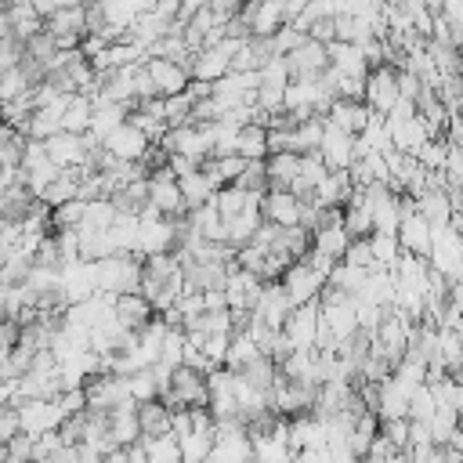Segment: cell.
<instances>
[{"mask_svg": "<svg viewBox=\"0 0 463 463\" xmlns=\"http://www.w3.org/2000/svg\"><path fill=\"white\" fill-rule=\"evenodd\" d=\"M148 72H152V83L159 90V98H174V94H184L192 87V72L170 58H152L148 61Z\"/></svg>", "mask_w": 463, "mask_h": 463, "instance_id": "16", "label": "cell"}, {"mask_svg": "<svg viewBox=\"0 0 463 463\" xmlns=\"http://www.w3.org/2000/svg\"><path fill=\"white\" fill-rule=\"evenodd\" d=\"M141 405L137 402H123L119 409L109 412V438L116 449H130L141 441Z\"/></svg>", "mask_w": 463, "mask_h": 463, "instance_id": "12", "label": "cell"}, {"mask_svg": "<svg viewBox=\"0 0 463 463\" xmlns=\"http://www.w3.org/2000/svg\"><path fill=\"white\" fill-rule=\"evenodd\" d=\"M22 434V416H18V409L14 405H0V441L7 445V441H14Z\"/></svg>", "mask_w": 463, "mask_h": 463, "instance_id": "51", "label": "cell"}, {"mask_svg": "<svg viewBox=\"0 0 463 463\" xmlns=\"http://www.w3.org/2000/svg\"><path fill=\"white\" fill-rule=\"evenodd\" d=\"M268 177H271V188L289 192L293 181L300 177V156L297 152H275V156H268Z\"/></svg>", "mask_w": 463, "mask_h": 463, "instance_id": "24", "label": "cell"}, {"mask_svg": "<svg viewBox=\"0 0 463 463\" xmlns=\"http://www.w3.org/2000/svg\"><path fill=\"white\" fill-rule=\"evenodd\" d=\"M282 25H286V7H282V0H260V4H257V14H253V22H250L253 36H275Z\"/></svg>", "mask_w": 463, "mask_h": 463, "instance_id": "28", "label": "cell"}, {"mask_svg": "<svg viewBox=\"0 0 463 463\" xmlns=\"http://www.w3.org/2000/svg\"><path fill=\"white\" fill-rule=\"evenodd\" d=\"M105 463H130V449H112L105 456Z\"/></svg>", "mask_w": 463, "mask_h": 463, "instance_id": "57", "label": "cell"}, {"mask_svg": "<svg viewBox=\"0 0 463 463\" xmlns=\"http://www.w3.org/2000/svg\"><path fill=\"white\" fill-rule=\"evenodd\" d=\"M137 445H145L148 463H184L181 456V441L174 434H159V438H141Z\"/></svg>", "mask_w": 463, "mask_h": 463, "instance_id": "35", "label": "cell"}, {"mask_svg": "<svg viewBox=\"0 0 463 463\" xmlns=\"http://www.w3.org/2000/svg\"><path fill=\"white\" fill-rule=\"evenodd\" d=\"M416 213H423L434 228H449V224H452V217H456L449 192H423V195L416 199Z\"/></svg>", "mask_w": 463, "mask_h": 463, "instance_id": "25", "label": "cell"}, {"mask_svg": "<svg viewBox=\"0 0 463 463\" xmlns=\"http://www.w3.org/2000/svg\"><path fill=\"white\" fill-rule=\"evenodd\" d=\"M347 246H351V235H347L344 224H333V228L315 232V250L326 253V257H333V260H344L347 257Z\"/></svg>", "mask_w": 463, "mask_h": 463, "instance_id": "32", "label": "cell"}, {"mask_svg": "<svg viewBox=\"0 0 463 463\" xmlns=\"http://www.w3.org/2000/svg\"><path fill=\"white\" fill-rule=\"evenodd\" d=\"M98 264V293H141V279H145V264L134 253H116Z\"/></svg>", "mask_w": 463, "mask_h": 463, "instance_id": "1", "label": "cell"}, {"mask_svg": "<svg viewBox=\"0 0 463 463\" xmlns=\"http://www.w3.org/2000/svg\"><path fill=\"white\" fill-rule=\"evenodd\" d=\"M344 228H347L351 239H369V235L376 232L373 213H369L362 203H347V206H344Z\"/></svg>", "mask_w": 463, "mask_h": 463, "instance_id": "40", "label": "cell"}, {"mask_svg": "<svg viewBox=\"0 0 463 463\" xmlns=\"http://www.w3.org/2000/svg\"><path fill=\"white\" fill-rule=\"evenodd\" d=\"M159 402H166L170 409H199V405H210V383H206V373L188 369V365L174 369L170 387H166V394H163Z\"/></svg>", "mask_w": 463, "mask_h": 463, "instance_id": "2", "label": "cell"}, {"mask_svg": "<svg viewBox=\"0 0 463 463\" xmlns=\"http://www.w3.org/2000/svg\"><path fill=\"white\" fill-rule=\"evenodd\" d=\"M409 427H412V420H383V423H380V434H383L398 452H409Z\"/></svg>", "mask_w": 463, "mask_h": 463, "instance_id": "48", "label": "cell"}, {"mask_svg": "<svg viewBox=\"0 0 463 463\" xmlns=\"http://www.w3.org/2000/svg\"><path fill=\"white\" fill-rule=\"evenodd\" d=\"M148 206H156L163 217H184L188 213L184 195H181V181L174 177L170 166L152 170V177H148Z\"/></svg>", "mask_w": 463, "mask_h": 463, "instance_id": "3", "label": "cell"}, {"mask_svg": "<svg viewBox=\"0 0 463 463\" xmlns=\"http://www.w3.org/2000/svg\"><path fill=\"white\" fill-rule=\"evenodd\" d=\"M398 239H402V250H405V253L430 257V250H434V224H430L423 213H409V217L402 221Z\"/></svg>", "mask_w": 463, "mask_h": 463, "instance_id": "20", "label": "cell"}, {"mask_svg": "<svg viewBox=\"0 0 463 463\" xmlns=\"http://www.w3.org/2000/svg\"><path fill=\"white\" fill-rule=\"evenodd\" d=\"M36 268H54L61 271L65 268V257H61V246H58V235H47L36 250Z\"/></svg>", "mask_w": 463, "mask_h": 463, "instance_id": "47", "label": "cell"}, {"mask_svg": "<svg viewBox=\"0 0 463 463\" xmlns=\"http://www.w3.org/2000/svg\"><path fill=\"white\" fill-rule=\"evenodd\" d=\"M286 61H289L293 80H318L329 69V47L307 36L293 54H286Z\"/></svg>", "mask_w": 463, "mask_h": 463, "instance_id": "10", "label": "cell"}, {"mask_svg": "<svg viewBox=\"0 0 463 463\" xmlns=\"http://www.w3.org/2000/svg\"><path fill=\"white\" fill-rule=\"evenodd\" d=\"M326 119L333 123V127H340V130H347V134H362L365 127H369V119H373V109L365 105V101H351V98H336L333 105H329V112H326Z\"/></svg>", "mask_w": 463, "mask_h": 463, "instance_id": "19", "label": "cell"}, {"mask_svg": "<svg viewBox=\"0 0 463 463\" xmlns=\"http://www.w3.org/2000/svg\"><path fill=\"white\" fill-rule=\"evenodd\" d=\"M416 159H420L427 170H445V163H449V137H430V141L416 152Z\"/></svg>", "mask_w": 463, "mask_h": 463, "instance_id": "44", "label": "cell"}, {"mask_svg": "<svg viewBox=\"0 0 463 463\" xmlns=\"http://www.w3.org/2000/svg\"><path fill=\"white\" fill-rule=\"evenodd\" d=\"M297 463H333V452L329 449H300Z\"/></svg>", "mask_w": 463, "mask_h": 463, "instance_id": "55", "label": "cell"}, {"mask_svg": "<svg viewBox=\"0 0 463 463\" xmlns=\"http://www.w3.org/2000/svg\"><path fill=\"white\" fill-rule=\"evenodd\" d=\"M322 137H326V116L304 119V123L293 130V152H297V156L318 152V148H322Z\"/></svg>", "mask_w": 463, "mask_h": 463, "instance_id": "30", "label": "cell"}, {"mask_svg": "<svg viewBox=\"0 0 463 463\" xmlns=\"http://www.w3.org/2000/svg\"><path fill=\"white\" fill-rule=\"evenodd\" d=\"M347 264H354V268H376V257H373V246H369V239H351V246H347V257H344Z\"/></svg>", "mask_w": 463, "mask_h": 463, "instance_id": "50", "label": "cell"}, {"mask_svg": "<svg viewBox=\"0 0 463 463\" xmlns=\"http://www.w3.org/2000/svg\"><path fill=\"white\" fill-rule=\"evenodd\" d=\"M402 101V87H398V69L394 65H376L365 80V105L380 116H387L394 105Z\"/></svg>", "mask_w": 463, "mask_h": 463, "instance_id": "8", "label": "cell"}, {"mask_svg": "<svg viewBox=\"0 0 463 463\" xmlns=\"http://www.w3.org/2000/svg\"><path fill=\"white\" fill-rule=\"evenodd\" d=\"M318 326H322V300L304 304V307H293V315L286 318L282 333H286V340L293 344V351H315V344H318Z\"/></svg>", "mask_w": 463, "mask_h": 463, "instance_id": "7", "label": "cell"}, {"mask_svg": "<svg viewBox=\"0 0 463 463\" xmlns=\"http://www.w3.org/2000/svg\"><path fill=\"white\" fill-rule=\"evenodd\" d=\"M387 130H391L394 148H402V152H409V156H416V152L434 137V130L427 127V119H423L420 112L409 116V119H387Z\"/></svg>", "mask_w": 463, "mask_h": 463, "instance_id": "13", "label": "cell"}, {"mask_svg": "<svg viewBox=\"0 0 463 463\" xmlns=\"http://www.w3.org/2000/svg\"><path fill=\"white\" fill-rule=\"evenodd\" d=\"M438 409H441V405H438V398H434V391H430V383H423V387H416V394H412V405H409V420H420V423H430Z\"/></svg>", "mask_w": 463, "mask_h": 463, "instance_id": "43", "label": "cell"}, {"mask_svg": "<svg viewBox=\"0 0 463 463\" xmlns=\"http://www.w3.org/2000/svg\"><path fill=\"white\" fill-rule=\"evenodd\" d=\"M459 54H463V47H459Z\"/></svg>", "mask_w": 463, "mask_h": 463, "instance_id": "59", "label": "cell"}, {"mask_svg": "<svg viewBox=\"0 0 463 463\" xmlns=\"http://www.w3.org/2000/svg\"><path fill=\"white\" fill-rule=\"evenodd\" d=\"M83 217H87V203H83V199H72V203H61V206L51 210V224H54L58 232H65V228H80Z\"/></svg>", "mask_w": 463, "mask_h": 463, "instance_id": "42", "label": "cell"}, {"mask_svg": "<svg viewBox=\"0 0 463 463\" xmlns=\"http://www.w3.org/2000/svg\"><path fill=\"white\" fill-rule=\"evenodd\" d=\"M170 170H174V177L181 181V177H188V174H195V170H203V163L199 159H192V156H181V152H170V163H166Z\"/></svg>", "mask_w": 463, "mask_h": 463, "instance_id": "52", "label": "cell"}, {"mask_svg": "<svg viewBox=\"0 0 463 463\" xmlns=\"http://www.w3.org/2000/svg\"><path fill=\"white\" fill-rule=\"evenodd\" d=\"M90 119H94V101H90L87 94H72V105H69L61 127H65L69 134H87V130H90Z\"/></svg>", "mask_w": 463, "mask_h": 463, "instance_id": "37", "label": "cell"}, {"mask_svg": "<svg viewBox=\"0 0 463 463\" xmlns=\"http://www.w3.org/2000/svg\"><path fill=\"white\" fill-rule=\"evenodd\" d=\"M36 206V195L29 192V184H14V188H4L0 195V210H4V221H25Z\"/></svg>", "mask_w": 463, "mask_h": 463, "instance_id": "27", "label": "cell"}, {"mask_svg": "<svg viewBox=\"0 0 463 463\" xmlns=\"http://www.w3.org/2000/svg\"><path fill=\"white\" fill-rule=\"evenodd\" d=\"M260 224H264V213H260V206H250L246 213H239V217H232L228 221V246H250L253 242V235L260 232Z\"/></svg>", "mask_w": 463, "mask_h": 463, "instance_id": "26", "label": "cell"}, {"mask_svg": "<svg viewBox=\"0 0 463 463\" xmlns=\"http://www.w3.org/2000/svg\"><path fill=\"white\" fill-rule=\"evenodd\" d=\"M300 210H304V203H300L293 192H279V188H271V192L264 195V203H260L264 221H271V224H279V228H297V224H300Z\"/></svg>", "mask_w": 463, "mask_h": 463, "instance_id": "18", "label": "cell"}, {"mask_svg": "<svg viewBox=\"0 0 463 463\" xmlns=\"http://www.w3.org/2000/svg\"><path fill=\"white\" fill-rule=\"evenodd\" d=\"M239 156L242 159H268L271 148H268V130L257 127V123H246L242 134H239Z\"/></svg>", "mask_w": 463, "mask_h": 463, "instance_id": "38", "label": "cell"}, {"mask_svg": "<svg viewBox=\"0 0 463 463\" xmlns=\"http://www.w3.org/2000/svg\"><path fill=\"white\" fill-rule=\"evenodd\" d=\"M369 246H373V257H376V268H387L394 271V264L402 260V239L398 235H387V232H373L369 235Z\"/></svg>", "mask_w": 463, "mask_h": 463, "instance_id": "33", "label": "cell"}, {"mask_svg": "<svg viewBox=\"0 0 463 463\" xmlns=\"http://www.w3.org/2000/svg\"><path fill=\"white\" fill-rule=\"evenodd\" d=\"M18 416H22V434H51L61 430V423L69 420L58 398H29L18 405Z\"/></svg>", "mask_w": 463, "mask_h": 463, "instance_id": "5", "label": "cell"}, {"mask_svg": "<svg viewBox=\"0 0 463 463\" xmlns=\"http://www.w3.org/2000/svg\"><path fill=\"white\" fill-rule=\"evenodd\" d=\"M282 286H286V293H289V300H293V307H304V304H315V300H322V289H326V275H318L307 260H297V264H289L286 268V275H282Z\"/></svg>", "mask_w": 463, "mask_h": 463, "instance_id": "6", "label": "cell"}, {"mask_svg": "<svg viewBox=\"0 0 463 463\" xmlns=\"http://www.w3.org/2000/svg\"><path fill=\"white\" fill-rule=\"evenodd\" d=\"M307 36H311V40H318V43H326V47H329V43H333V40H336V22H333V18H322V22H315V25H311V29H307Z\"/></svg>", "mask_w": 463, "mask_h": 463, "instance_id": "53", "label": "cell"}, {"mask_svg": "<svg viewBox=\"0 0 463 463\" xmlns=\"http://www.w3.org/2000/svg\"><path fill=\"white\" fill-rule=\"evenodd\" d=\"M213 441H217L213 430H192L188 438H181V456H184V463H210Z\"/></svg>", "mask_w": 463, "mask_h": 463, "instance_id": "39", "label": "cell"}, {"mask_svg": "<svg viewBox=\"0 0 463 463\" xmlns=\"http://www.w3.org/2000/svg\"><path fill=\"white\" fill-rule=\"evenodd\" d=\"M36 459V434H18L4 445V463H33Z\"/></svg>", "mask_w": 463, "mask_h": 463, "instance_id": "45", "label": "cell"}, {"mask_svg": "<svg viewBox=\"0 0 463 463\" xmlns=\"http://www.w3.org/2000/svg\"><path fill=\"white\" fill-rule=\"evenodd\" d=\"M253 315H257V318H264V322H268V326H275V329H282V326H286V318L293 315V300H289V293H286L282 279L264 282V293H260V304L253 307Z\"/></svg>", "mask_w": 463, "mask_h": 463, "instance_id": "15", "label": "cell"}, {"mask_svg": "<svg viewBox=\"0 0 463 463\" xmlns=\"http://www.w3.org/2000/svg\"><path fill=\"white\" fill-rule=\"evenodd\" d=\"M232 72V58L221 51V47H203L195 58H192V80L199 83H217Z\"/></svg>", "mask_w": 463, "mask_h": 463, "instance_id": "23", "label": "cell"}, {"mask_svg": "<svg viewBox=\"0 0 463 463\" xmlns=\"http://www.w3.org/2000/svg\"><path fill=\"white\" fill-rule=\"evenodd\" d=\"M365 282H369V268H354V264H347V260H340V264L333 268V275H329V286H336V289H344V293H351V297H358V293L365 289Z\"/></svg>", "mask_w": 463, "mask_h": 463, "instance_id": "36", "label": "cell"}, {"mask_svg": "<svg viewBox=\"0 0 463 463\" xmlns=\"http://www.w3.org/2000/svg\"><path fill=\"white\" fill-rule=\"evenodd\" d=\"M123 402H134L130 398V380L119 376V373H101L87 383V409L90 412H112L119 409Z\"/></svg>", "mask_w": 463, "mask_h": 463, "instance_id": "4", "label": "cell"}, {"mask_svg": "<svg viewBox=\"0 0 463 463\" xmlns=\"http://www.w3.org/2000/svg\"><path fill=\"white\" fill-rule=\"evenodd\" d=\"M354 192H358V184H354L351 170H329L322 177V184L315 188L311 203H318V206H347L354 199Z\"/></svg>", "mask_w": 463, "mask_h": 463, "instance_id": "17", "label": "cell"}, {"mask_svg": "<svg viewBox=\"0 0 463 463\" xmlns=\"http://www.w3.org/2000/svg\"><path fill=\"white\" fill-rule=\"evenodd\" d=\"M412 394H416V387H409V383H402L398 376H391V380H383V383H380L373 412H376L380 420H409Z\"/></svg>", "mask_w": 463, "mask_h": 463, "instance_id": "9", "label": "cell"}, {"mask_svg": "<svg viewBox=\"0 0 463 463\" xmlns=\"http://www.w3.org/2000/svg\"><path fill=\"white\" fill-rule=\"evenodd\" d=\"M329 65L340 72V76H351V80H365L373 69L362 54L358 43H347V40H333L329 43Z\"/></svg>", "mask_w": 463, "mask_h": 463, "instance_id": "21", "label": "cell"}, {"mask_svg": "<svg viewBox=\"0 0 463 463\" xmlns=\"http://www.w3.org/2000/svg\"><path fill=\"white\" fill-rule=\"evenodd\" d=\"M141 438H159V434H170V405L166 402H145L141 409Z\"/></svg>", "mask_w": 463, "mask_h": 463, "instance_id": "29", "label": "cell"}, {"mask_svg": "<svg viewBox=\"0 0 463 463\" xmlns=\"http://www.w3.org/2000/svg\"><path fill=\"white\" fill-rule=\"evenodd\" d=\"M29 90H33V80L25 76L22 65L18 69H4V76H0V98H4V105L14 101V98H22V94H29Z\"/></svg>", "mask_w": 463, "mask_h": 463, "instance_id": "41", "label": "cell"}, {"mask_svg": "<svg viewBox=\"0 0 463 463\" xmlns=\"http://www.w3.org/2000/svg\"><path fill=\"white\" fill-rule=\"evenodd\" d=\"M181 195H184V206H188V210H199V206H206V203L217 195V188L210 184V177H206L203 170H195V174L181 177Z\"/></svg>", "mask_w": 463, "mask_h": 463, "instance_id": "31", "label": "cell"}, {"mask_svg": "<svg viewBox=\"0 0 463 463\" xmlns=\"http://www.w3.org/2000/svg\"><path fill=\"white\" fill-rule=\"evenodd\" d=\"M105 148L116 156V159H127V163H145V156L152 152V141H148V134H141L130 119L105 141Z\"/></svg>", "mask_w": 463, "mask_h": 463, "instance_id": "14", "label": "cell"}, {"mask_svg": "<svg viewBox=\"0 0 463 463\" xmlns=\"http://www.w3.org/2000/svg\"><path fill=\"white\" fill-rule=\"evenodd\" d=\"M257 354H264V351L257 347V340H253L246 329H235V333H232V347H228V362H224V365L239 373V369H246Z\"/></svg>", "mask_w": 463, "mask_h": 463, "instance_id": "34", "label": "cell"}, {"mask_svg": "<svg viewBox=\"0 0 463 463\" xmlns=\"http://www.w3.org/2000/svg\"><path fill=\"white\" fill-rule=\"evenodd\" d=\"M354 141H358L354 134H347V130H340L326 119V137H322L318 156L326 159L329 170H351L354 166Z\"/></svg>", "mask_w": 463, "mask_h": 463, "instance_id": "11", "label": "cell"}, {"mask_svg": "<svg viewBox=\"0 0 463 463\" xmlns=\"http://www.w3.org/2000/svg\"><path fill=\"white\" fill-rule=\"evenodd\" d=\"M116 318H119L127 329L141 333V329L156 318V307H152V300H148L145 293H123V297H116Z\"/></svg>", "mask_w": 463, "mask_h": 463, "instance_id": "22", "label": "cell"}, {"mask_svg": "<svg viewBox=\"0 0 463 463\" xmlns=\"http://www.w3.org/2000/svg\"><path fill=\"white\" fill-rule=\"evenodd\" d=\"M242 4L246 0H210V7H213V14L221 18V22H232L239 11H242Z\"/></svg>", "mask_w": 463, "mask_h": 463, "instance_id": "54", "label": "cell"}, {"mask_svg": "<svg viewBox=\"0 0 463 463\" xmlns=\"http://www.w3.org/2000/svg\"><path fill=\"white\" fill-rule=\"evenodd\" d=\"M307 4H311V0H282V7H286V22H297V18L307 11Z\"/></svg>", "mask_w": 463, "mask_h": 463, "instance_id": "56", "label": "cell"}, {"mask_svg": "<svg viewBox=\"0 0 463 463\" xmlns=\"http://www.w3.org/2000/svg\"><path fill=\"white\" fill-rule=\"evenodd\" d=\"M271 40H275V51H279V58H286V54H293V51H297V47L307 40V33H300L297 25H289V22H286V25H282V29H279Z\"/></svg>", "mask_w": 463, "mask_h": 463, "instance_id": "49", "label": "cell"}, {"mask_svg": "<svg viewBox=\"0 0 463 463\" xmlns=\"http://www.w3.org/2000/svg\"><path fill=\"white\" fill-rule=\"evenodd\" d=\"M293 83V72H289V61L286 58H275V61H268L264 69H260V87H279V90H286Z\"/></svg>", "mask_w": 463, "mask_h": 463, "instance_id": "46", "label": "cell"}, {"mask_svg": "<svg viewBox=\"0 0 463 463\" xmlns=\"http://www.w3.org/2000/svg\"><path fill=\"white\" fill-rule=\"evenodd\" d=\"M54 4H58V11L61 7H87V0H54Z\"/></svg>", "mask_w": 463, "mask_h": 463, "instance_id": "58", "label": "cell"}]
</instances>
